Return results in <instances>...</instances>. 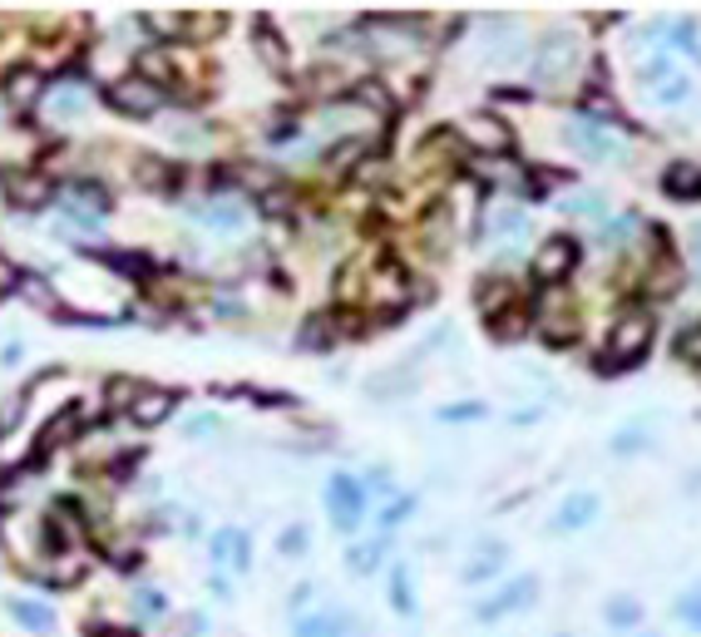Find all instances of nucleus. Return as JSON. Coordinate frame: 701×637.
<instances>
[{"label":"nucleus","mask_w":701,"mask_h":637,"mask_svg":"<svg viewBox=\"0 0 701 637\" xmlns=\"http://www.w3.org/2000/svg\"><path fill=\"white\" fill-rule=\"evenodd\" d=\"M647 346H652V322H647V312H628V316H618V326H613L608 342H603L598 366L603 370H628L632 361L647 356Z\"/></svg>","instance_id":"1"},{"label":"nucleus","mask_w":701,"mask_h":637,"mask_svg":"<svg viewBox=\"0 0 701 637\" xmlns=\"http://www.w3.org/2000/svg\"><path fill=\"white\" fill-rule=\"evenodd\" d=\"M360 35L376 45V55H400V50H420V45H425V20L370 15L366 25H360Z\"/></svg>","instance_id":"2"},{"label":"nucleus","mask_w":701,"mask_h":637,"mask_svg":"<svg viewBox=\"0 0 701 637\" xmlns=\"http://www.w3.org/2000/svg\"><path fill=\"white\" fill-rule=\"evenodd\" d=\"M563 134H568V144L578 148L583 158H593V164H622V158H628V144L598 119H573Z\"/></svg>","instance_id":"3"},{"label":"nucleus","mask_w":701,"mask_h":637,"mask_svg":"<svg viewBox=\"0 0 701 637\" xmlns=\"http://www.w3.org/2000/svg\"><path fill=\"white\" fill-rule=\"evenodd\" d=\"M326 514H332V524L342 534H350L366 519V484H356L350 474H332L326 480Z\"/></svg>","instance_id":"4"},{"label":"nucleus","mask_w":701,"mask_h":637,"mask_svg":"<svg viewBox=\"0 0 701 637\" xmlns=\"http://www.w3.org/2000/svg\"><path fill=\"white\" fill-rule=\"evenodd\" d=\"M573 65H578V40H573V35H548L544 50H538V60H534V80L538 84H558Z\"/></svg>","instance_id":"5"},{"label":"nucleus","mask_w":701,"mask_h":637,"mask_svg":"<svg viewBox=\"0 0 701 637\" xmlns=\"http://www.w3.org/2000/svg\"><path fill=\"white\" fill-rule=\"evenodd\" d=\"M534 593H538V578H514V583H504L490 603H480V608H474V618H480V623H499V618H509V613L529 608V603H534Z\"/></svg>","instance_id":"6"},{"label":"nucleus","mask_w":701,"mask_h":637,"mask_svg":"<svg viewBox=\"0 0 701 637\" xmlns=\"http://www.w3.org/2000/svg\"><path fill=\"white\" fill-rule=\"evenodd\" d=\"M573 262H578V242H573V238H548L544 248H538V258H534V278L538 282H558V278H568V272H573Z\"/></svg>","instance_id":"7"},{"label":"nucleus","mask_w":701,"mask_h":637,"mask_svg":"<svg viewBox=\"0 0 701 637\" xmlns=\"http://www.w3.org/2000/svg\"><path fill=\"white\" fill-rule=\"evenodd\" d=\"M109 100L119 104L124 114H154L158 104H164V94H158L148 80H129V84H119V90H114Z\"/></svg>","instance_id":"8"},{"label":"nucleus","mask_w":701,"mask_h":637,"mask_svg":"<svg viewBox=\"0 0 701 637\" xmlns=\"http://www.w3.org/2000/svg\"><path fill=\"white\" fill-rule=\"evenodd\" d=\"M212 554L228 568H248V558H252L248 534H242V529H218V534H212Z\"/></svg>","instance_id":"9"},{"label":"nucleus","mask_w":701,"mask_h":637,"mask_svg":"<svg viewBox=\"0 0 701 637\" xmlns=\"http://www.w3.org/2000/svg\"><path fill=\"white\" fill-rule=\"evenodd\" d=\"M524 232H529V218L509 203L490 208V218H484V238H524Z\"/></svg>","instance_id":"10"},{"label":"nucleus","mask_w":701,"mask_h":637,"mask_svg":"<svg viewBox=\"0 0 701 637\" xmlns=\"http://www.w3.org/2000/svg\"><path fill=\"white\" fill-rule=\"evenodd\" d=\"M593 514H598V494H568L558 504L554 529H583V524H593Z\"/></svg>","instance_id":"11"},{"label":"nucleus","mask_w":701,"mask_h":637,"mask_svg":"<svg viewBox=\"0 0 701 637\" xmlns=\"http://www.w3.org/2000/svg\"><path fill=\"white\" fill-rule=\"evenodd\" d=\"M129 416L139 420V425H158V420H168V416H174V396H168V390H144V396L129 406Z\"/></svg>","instance_id":"12"},{"label":"nucleus","mask_w":701,"mask_h":637,"mask_svg":"<svg viewBox=\"0 0 701 637\" xmlns=\"http://www.w3.org/2000/svg\"><path fill=\"white\" fill-rule=\"evenodd\" d=\"M198 222H203V228H218V232H232V228H242V218H248V212H242L238 203H203L193 212Z\"/></svg>","instance_id":"13"},{"label":"nucleus","mask_w":701,"mask_h":637,"mask_svg":"<svg viewBox=\"0 0 701 637\" xmlns=\"http://www.w3.org/2000/svg\"><path fill=\"white\" fill-rule=\"evenodd\" d=\"M390 608L396 613H416V583H410V568L396 564V573H390Z\"/></svg>","instance_id":"14"},{"label":"nucleus","mask_w":701,"mask_h":637,"mask_svg":"<svg viewBox=\"0 0 701 637\" xmlns=\"http://www.w3.org/2000/svg\"><path fill=\"white\" fill-rule=\"evenodd\" d=\"M667 194H672V198H701V174H697V168L692 164H677L672 168V174H667Z\"/></svg>","instance_id":"15"},{"label":"nucleus","mask_w":701,"mask_h":637,"mask_svg":"<svg viewBox=\"0 0 701 637\" xmlns=\"http://www.w3.org/2000/svg\"><path fill=\"white\" fill-rule=\"evenodd\" d=\"M464 134H470L480 148H509L504 124H494V119H470V124H464Z\"/></svg>","instance_id":"16"},{"label":"nucleus","mask_w":701,"mask_h":637,"mask_svg":"<svg viewBox=\"0 0 701 637\" xmlns=\"http://www.w3.org/2000/svg\"><path fill=\"white\" fill-rule=\"evenodd\" d=\"M84 104H90V94L74 90V84H65V90L50 94V114H60V119H70V114H80Z\"/></svg>","instance_id":"17"},{"label":"nucleus","mask_w":701,"mask_h":637,"mask_svg":"<svg viewBox=\"0 0 701 637\" xmlns=\"http://www.w3.org/2000/svg\"><path fill=\"white\" fill-rule=\"evenodd\" d=\"M296 637H342V618L336 613H316V618L296 623Z\"/></svg>","instance_id":"18"},{"label":"nucleus","mask_w":701,"mask_h":637,"mask_svg":"<svg viewBox=\"0 0 701 637\" xmlns=\"http://www.w3.org/2000/svg\"><path fill=\"white\" fill-rule=\"evenodd\" d=\"M10 194H15V203H25V208H35L40 203V198H45L50 194V188L45 184H40V178H10Z\"/></svg>","instance_id":"19"},{"label":"nucleus","mask_w":701,"mask_h":637,"mask_svg":"<svg viewBox=\"0 0 701 637\" xmlns=\"http://www.w3.org/2000/svg\"><path fill=\"white\" fill-rule=\"evenodd\" d=\"M10 613H15L20 623H30V628H40V633H45V628H55V618H50L45 608H35V603H25V598H20V603H10Z\"/></svg>","instance_id":"20"},{"label":"nucleus","mask_w":701,"mask_h":637,"mask_svg":"<svg viewBox=\"0 0 701 637\" xmlns=\"http://www.w3.org/2000/svg\"><path fill=\"white\" fill-rule=\"evenodd\" d=\"M677 361H692V366H701V322L692 326V332L677 336Z\"/></svg>","instance_id":"21"},{"label":"nucleus","mask_w":701,"mask_h":637,"mask_svg":"<svg viewBox=\"0 0 701 637\" xmlns=\"http://www.w3.org/2000/svg\"><path fill=\"white\" fill-rule=\"evenodd\" d=\"M677 618H682L687 628H701V588H692V593H682V598H677Z\"/></svg>","instance_id":"22"},{"label":"nucleus","mask_w":701,"mask_h":637,"mask_svg":"<svg viewBox=\"0 0 701 637\" xmlns=\"http://www.w3.org/2000/svg\"><path fill=\"white\" fill-rule=\"evenodd\" d=\"M642 618V603H632V598H613V608H608V623H618V628H628V623Z\"/></svg>","instance_id":"23"},{"label":"nucleus","mask_w":701,"mask_h":637,"mask_svg":"<svg viewBox=\"0 0 701 637\" xmlns=\"http://www.w3.org/2000/svg\"><path fill=\"white\" fill-rule=\"evenodd\" d=\"M380 549H386L380 539H376V544H366V549H350V573H370V568H376Z\"/></svg>","instance_id":"24"},{"label":"nucleus","mask_w":701,"mask_h":637,"mask_svg":"<svg viewBox=\"0 0 701 637\" xmlns=\"http://www.w3.org/2000/svg\"><path fill=\"white\" fill-rule=\"evenodd\" d=\"M499 554H504V549H499V544H494V549H490V554H480V558H474V564H470V568H464V578H470V583H474V578H490V573L499 568Z\"/></svg>","instance_id":"25"},{"label":"nucleus","mask_w":701,"mask_h":637,"mask_svg":"<svg viewBox=\"0 0 701 637\" xmlns=\"http://www.w3.org/2000/svg\"><path fill=\"white\" fill-rule=\"evenodd\" d=\"M568 212H578V218H603L608 212V203L603 198H593V194H583V198H573V203H563Z\"/></svg>","instance_id":"26"},{"label":"nucleus","mask_w":701,"mask_h":637,"mask_svg":"<svg viewBox=\"0 0 701 637\" xmlns=\"http://www.w3.org/2000/svg\"><path fill=\"white\" fill-rule=\"evenodd\" d=\"M480 416H484L480 400H460V406H444L440 410V420H480Z\"/></svg>","instance_id":"27"},{"label":"nucleus","mask_w":701,"mask_h":637,"mask_svg":"<svg viewBox=\"0 0 701 637\" xmlns=\"http://www.w3.org/2000/svg\"><path fill=\"white\" fill-rule=\"evenodd\" d=\"M687 90H692L687 80H667L662 90H657V100H662V104H677V100H687Z\"/></svg>","instance_id":"28"},{"label":"nucleus","mask_w":701,"mask_h":637,"mask_svg":"<svg viewBox=\"0 0 701 637\" xmlns=\"http://www.w3.org/2000/svg\"><path fill=\"white\" fill-rule=\"evenodd\" d=\"M139 603H144V613H164V598H158V593H144Z\"/></svg>","instance_id":"29"},{"label":"nucleus","mask_w":701,"mask_h":637,"mask_svg":"<svg viewBox=\"0 0 701 637\" xmlns=\"http://www.w3.org/2000/svg\"><path fill=\"white\" fill-rule=\"evenodd\" d=\"M692 242H697V252H701V228H697V232H692Z\"/></svg>","instance_id":"30"}]
</instances>
